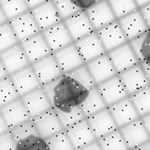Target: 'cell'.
I'll list each match as a JSON object with an SVG mask.
<instances>
[{
  "instance_id": "cell-39",
  "label": "cell",
  "mask_w": 150,
  "mask_h": 150,
  "mask_svg": "<svg viewBox=\"0 0 150 150\" xmlns=\"http://www.w3.org/2000/svg\"><path fill=\"white\" fill-rule=\"evenodd\" d=\"M54 3H55V6H56V9L60 13V16H61L62 21L81 11L71 0H54Z\"/></svg>"
},
{
  "instance_id": "cell-33",
  "label": "cell",
  "mask_w": 150,
  "mask_h": 150,
  "mask_svg": "<svg viewBox=\"0 0 150 150\" xmlns=\"http://www.w3.org/2000/svg\"><path fill=\"white\" fill-rule=\"evenodd\" d=\"M18 43L20 40L15 34L10 22H6V23L0 26V52L16 45Z\"/></svg>"
},
{
  "instance_id": "cell-45",
  "label": "cell",
  "mask_w": 150,
  "mask_h": 150,
  "mask_svg": "<svg viewBox=\"0 0 150 150\" xmlns=\"http://www.w3.org/2000/svg\"><path fill=\"white\" fill-rule=\"evenodd\" d=\"M10 128L7 127V125H6V122H5V120H4V117H3V115H1V112H0V134H3V133H5V132H7Z\"/></svg>"
},
{
  "instance_id": "cell-13",
  "label": "cell",
  "mask_w": 150,
  "mask_h": 150,
  "mask_svg": "<svg viewBox=\"0 0 150 150\" xmlns=\"http://www.w3.org/2000/svg\"><path fill=\"white\" fill-rule=\"evenodd\" d=\"M108 54L111 59L112 64H114L117 73H121V72L126 71L127 69H129V67L139 64V60H138L129 42H127V43L122 44V45L112 49Z\"/></svg>"
},
{
  "instance_id": "cell-20",
  "label": "cell",
  "mask_w": 150,
  "mask_h": 150,
  "mask_svg": "<svg viewBox=\"0 0 150 150\" xmlns=\"http://www.w3.org/2000/svg\"><path fill=\"white\" fill-rule=\"evenodd\" d=\"M74 44H76L77 49L79 50L81 55L86 61V64L96 59V57L101 56L103 54L106 52L96 31L83 37V38L77 40V42H74Z\"/></svg>"
},
{
  "instance_id": "cell-14",
  "label": "cell",
  "mask_w": 150,
  "mask_h": 150,
  "mask_svg": "<svg viewBox=\"0 0 150 150\" xmlns=\"http://www.w3.org/2000/svg\"><path fill=\"white\" fill-rule=\"evenodd\" d=\"M86 65L88 67L89 72H91L92 77L94 78L96 86L101 83V82H105L106 79L118 74L108 52H105L101 56L87 62Z\"/></svg>"
},
{
  "instance_id": "cell-2",
  "label": "cell",
  "mask_w": 150,
  "mask_h": 150,
  "mask_svg": "<svg viewBox=\"0 0 150 150\" xmlns=\"http://www.w3.org/2000/svg\"><path fill=\"white\" fill-rule=\"evenodd\" d=\"M32 120L38 134L45 139L55 136L59 132L65 129L54 109H50L45 112H43V114L33 117Z\"/></svg>"
},
{
  "instance_id": "cell-44",
  "label": "cell",
  "mask_w": 150,
  "mask_h": 150,
  "mask_svg": "<svg viewBox=\"0 0 150 150\" xmlns=\"http://www.w3.org/2000/svg\"><path fill=\"white\" fill-rule=\"evenodd\" d=\"M27 1V4H28V6H29V9H34V7H37V6H39V5H42L43 3H45V1H48V0H26Z\"/></svg>"
},
{
  "instance_id": "cell-7",
  "label": "cell",
  "mask_w": 150,
  "mask_h": 150,
  "mask_svg": "<svg viewBox=\"0 0 150 150\" xmlns=\"http://www.w3.org/2000/svg\"><path fill=\"white\" fill-rule=\"evenodd\" d=\"M9 22H10L13 32L20 42L28 39V38H31V37L42 32L31 10L10 20Z\"/></svg>"
},
{
  "instance_id": "cell-4",
  "label": "cell",
  "mask_w": 150,
  "mask_h": 150,
  "mask_svg": "<svg viewBox=\"0 0 150 150\" xmlns=\"http://www.w3.org/2000/svg\"><path fill=\"white\" fill-rule=\"evenodd\" d=\"M21 100L26 106L28 114L31 115V117H35L43 112H45L50 109H52V105L50 103V99L47 94V92L44 91L43 86L34 89L31 93H28L23 96H21Z\"/></svg>"
},
{
  "instance_id": "cell-48",
  "label": "cell",
  "mask_w": 150,
  "mask_h": 150,
  "mask_svg": "<svg viewBox=\"0 0 150 150\" xmlns=\"http://www.w3.org/2000/svg\"><path fill=\"white\" fill-rule=\"evenodd\" d=\"M132 150H150V140H148V142H145V143L136 146V148L132 149Z\"/></svg>"
},
{
  "instance_id": "cell-11",
  "label": "cell",
  "mask_w": 150,
  "mask_h": 150,
  "mask_svg": "<svg viewBox=\"0 0 150 150\" xmlns=\"http://www.w3.org/2000/svg\"><path fill=\"white\" fill-rule=\"evenodd\" d=\"M118 76L121 78L122 83L126 87L129 95L150 86V82H149L140 64H137V65L129 67V69H127L126 71L118 73Z\"/></svg>"
},
{
  "instance_id": "cell-6",
  "label": "cell",
  "mask_w": 150,
  "mask_h": 150,
  "mask_svg": "<svg viewBox=\"0 0 150 150\" xmlns=\"http://www.w3.org/2000/svg\"><path fill=\"white\" fill-rule=\"evenodd\" d=\"M96 87H98L101 96L104 98L105 103H106L108 108L110 105L122 100V99L127 98V96H129L128 92H127V89L123 86L118 74L106 79L105 82H101V83H99Z\"/></svg>"
},
{
  "instance_id": "cell-28",
  "label": "cell",
  "mask_w": 150,
  "mask_h": 150,
  "mask_svg": "<svg viewBox=\"0 0 150 150\" xmlns=\"http://www.w3.org/2000/svg\"><path fill=\"white\" fill-rule=\"evenodd\" d=\"M103 150H129L120 128L98 139Z\"/></svg>"
},
{
  "instance_id": "cell-12",
  "label": "cell",
  "mask_w": 150,
  "mask_h": 150,
  "mask_svg": "<svg viewBox=\"0 0 150 150\" xmlns=\"http://www.w3.org/2000/svg\"><path fill=\"white\" fill-rule=\"evenodd\" d=\"M96 33H98L106 52H109L112 49H115V48L128 42L121 25H120L118 20H116L115 22H112V23L98 29Z\"/></svg>"
},
{
  "instance_id": "cell-37",
  "label": "cell",
  "mask_w": 150,
  "mask_h": 150,
  "mask_svg": "<svg viewBox=\"0 0 150 150\" xmlns=\"http://www.w3.org/2000/svg\"><path fill=\"white\" fill-rule=\"evenodd\" d=\"M47 140L50 146V150H74L65 129L59 132L55 136L48 138Z\"/></svg>"
},
{
  "instance_id": "cell-8",
  "label": "cell",
  "mask_w": 150,
  "mask_h": 150,
  "mask_svg": "<svg viewBox=\"0 0 150 150\" xmlns=\"http://www.w3.org/2000/svg\"><path fill=\"white\" fill-rule=\"evenodd\" d=\"M109 110H110L118 128H121V127L136 121L137 118L140 117L129 96H127V98L110 105Z\"/></svg>"
},
{
  "instance_id": "cell-1",
  "label": "cell",
  "mask_w": 150,
  "mask_h": 150,
  "mask_svg": "<svg viewBox=\"0 0 150 150\" xmlns=\"http://www.w3.org/2000/svg\"><path fill=\"white\" fill-rule=\"evenodd\" d=\"M43 88L49 96L52 109L59 111L81 108L91 91L70 73H62L59 78L43 86Z\"/></svg>"
},
{
  "instance_id": "cell-27",
  "label": "cell",
  "mask_w": 150,
  "mask_h": 150,
  "mask_svg": "<svg viewBox=\"0 0 150 150\" xmlns=\"http://www.w3.org/2000/svg\"><path fill=\"white\" fill-rule=\"evenodd\" d=\"M81 108H82V111H83V114H84V116L87 118L89 116L96 114V112L106 109L108 105H106V103H105L104 98L101 96L98 87L95 86L94 88H92L91 91H89L88 96L83 101V104L81 105Z\"/></svg>"
},
{
  "instance_id": "cell-18",
  "label": "cell",
  "mask_w": 150,
  "mask_h": 150,
  "mask_svg": "<svg viewBox=\"0 0 150 150\" xmlns=\"http://www.w3.org/2000/svg\"><path fill=\"white\" fill-rule=\"evenodd\" d=\"M118 22H120V25H121L128 42L138 38L139 35L145 33L149 29L139 9L128 13V15H126V16H123L121 18H118Z\"/></svg>"
},
{
  "instance_id": "cell-23",
  "label": "cell",
  "mask_w": 150,
  "mask_h": 150,
  "mask_svg": "<svg viewBox=\"0 0 150 150\" xmlns=\"http://www.w3.org/2000/svg\"><path fill=\"white\" fill-rule=\"evenodd\" d=\"M0 112H1L9 128H13V127H16L32 118L31 115L28 114L23 103H22L21 98L4 105L3 108H0Z\"/></svg>"
},
{
  "instance_id": "cell-50",
  "label": "cell",
  "mask_w": 150,
  "mask_h": 150,
  "mask_svg": "<svg viewBox=\"0 0 150 150\" xmlns=\"http://www.w3.org/2000/svg\"><path fill=\"white\" fill-rule=\"evenodd\" d=\"M136 3H137V5H138V7L140 9L142 6H144V5L149 4V3H150V0H136Z\"/></svg>"
},
{
  "instance_id": "cell-5",
  "label": "cell",
  "mask_w": 150,
  "mask_h": 150,
  "mask_svg": "<svg viewBox=\"0 0 150 150\" xmlns=\"http://www.w3.org/2000/svg\"><path fill=\"white\" fill-rule=\"evenodd\" d=\"M42 33L52 52L74 43L64 21H60L56 25L44 29V31H42Z\"/></svg>"
},
{
  "instance_id": "cell-10",
  "label": "cell",
  "mask_w": 150,
  "mask_h": 150,
  "mask_svg": "<svg viewBox=\"0 0 150 150\" xmlns=\"http://www.w3.org/2000/svg\"><path fill=\"white\" fill-rule=\"evenodd\" d=\"M31 66L33 67V70H34L42 86H45V84L50 83V82L59 78L64 73L62 70L60 69L54 54H50V55L45 56L44 59L39 60V61L32 64Z\"/></svg>"
},
{
  "instance_id": "cell-30",
  "label": "cell",
  "mask_w": 150,
  "mask_h": 150,
  "mask_svg": "<svg viewBox=\"0 0 150 150\" xmlns=\"http://www.w3.org/2000/svg\"><path fill=\"white\" fill-rule=\"evenodd\" d=\"M129 98L132 99L140 117L150 112V86L129 95Z\"/></svg>"
},
{
  "instance_id": "cell-41",
  "label": "cell",
  "mask_w": 150,
  "mask_h": 150,
  "mask_svg": "<svg viewBox=\"0 0 150 150\" xmlns=\"http://www.w3.org/2000/svg\"><path fill=\"white\" fill-rule=\"evenodd\" d=\"M71 1L76 5L81 11H87L88 9H91L92 6L95 4H98L101 0H71Z\"/></svg>"
},
{
  "instance_id": "cell-16",
  "label": "cell",
  "mask_w": 150,
  "mask_h": 150,
  "mask_svg": "<svg viewBox=\"0 0 150 150\" xmlns=\"http://www.w3.org/2000/svg\"><path fill=\"white\" fill-rule=\"evenodd\" d=\"M64 22L67 29H69L73 42H77L83 38V37L95 32V28L92 25L86 11H79L74 13L71 17L64 20Z\"/></svg>"
},
{
  "instance_id": "cell-49",
  "label": "cell",
  "mask_w": 150,
  "mask_h": 150,
  "mask_svg": "<svg viewBox=\"0 0 150 150\" xmlns=\"http://www.w3.org/2000/svg\"><path fill=\"white\" fill-rule=\"evenodd\" d=\"M6 22H9V20H7L6 15L4 13L3 9H1V6H0V26L4 25V23H6Z\"/></svg>"
},
{
  "instance_id": "cell-9",
  "label": "cell",
  "mask_w": 150,
  "mask_h": 150,
  "mask_svg": "<svg viewBox=\"0 0 150 150\" xmlns=\"http://www.w3.org/2000/svg\"><path fill=\"white\" fill-rule=\"evenodd\" d=\"M10 78L12 81L15 88H16L20 98L28 93H31L34 89L42 87L40 82L31 65L10 74Z\"/></svg>"
},
{
  "instance_id": "cell-31",
  "label": "cell",
  "mask_w": 150,
  "mask_h": 150,
  "mask_svg": "<svg viewBox=\"0 0 150 150\" xmlns=\"http://www.w3.org/2000/svg\"><path fill=\"white\" fill-rule=\"evenodd\" d=\"M18 98L20 95L16 91V88H15L10 76L0 81V108H3L4 105L9 104Z\"/></svg>"
},
{
  "instance_id": "cell-3",
  "label": "cell",
  "mask_w": 150,
  "mask_h": 150,
  "mask_svg": "<svg viewBox=\"0 0 150 150\" xmlns=\"http://www.w3.org/2000/svg\"><path fill=\"white\" fill-rule=\"evenodd\" d=\"M20 44H21V47L23 49L25 54L31 65L44 59L45 56L52 54L49 44L47 43L42 32L31 37V38H28V39L20 42Z\"/></svg>"
},
{
  "instance_id": "cell-47",
  "label": "cell",
  "mask_w": 150,
  "mask_h": 150,
  "mask_svg": "<svg viewBox=\"0 0 150 150\" xmlns=\"http://www.w3.org/2000/svg\"><path fill=\"white\" fill-rule=\"evenodd\" d=\"M6 77H9V73H7L5 66H4L3 61H1V59H0V81L6 78Z\"/></svg>"
},
{
  "instance_id": "cell-15",
  "label": "cell",
  "mask_w": 150,
  "mask_h": 150,
  "mask_svg": "<svg viewBox=\"0 0 150 150\" xmlns=\"http://www.w3.org/2000/svg\"><path fill=\"white\" fill-rule=\"evenodd\" d=\"M52 54H54L60 69L62 70L64 73H69L86 64V61L82 57L81 52L74 43L52 52Z\"/></svg>"
},
{
  "instance_id": "cell-38",
  "label": "cell",
  "mask_w": 150,
  "mask_h": 150,
  "mask_svg": "<svg viewBox=\"0 0 150 150\" xmlns=\"http://www.w3.org/2000/svg\"><path fill=\"white\" fill-rule=\"evenodd\" d=\"M69 73L71 74L73 78H76L79 82V83H82L84 87H87L88 89H92V88H94L96 86L95 81L92 77V74H91V72H89V70H88V67H87L86 64L79 66L78 69L69 72Z\"/></svg>"
},
{
  "instance_id": "cell-25",
  "label": "cell",
  "mask_w": 150,
  "mask_h": 150,
  "mask_svg": "<svg viewBox=\"0 0 150 150\" xmlns=\"http://www.w3.org/2000/svg\"><path fill=\"white\" fill-rule=\"evenodd\" d=\"M31 11L40 28V31H44V29L56 25L57 22L62 21L55 6L54 0H48V1L43 3L42 5L32 9Z\"/></svg>"
},
{
  "instance_id": "cell-35",
  "label": "cell",
  "mask_w": 150,
  "mask_h": 150,
  "mask_svg": "<svg viewBox=\"0 0 150 150\" xmlns=\"http://www.w3.org/2000/svg\"><path fill=\"white\" fill-rule=\"evenodd\" d=\"M55 111H56V114H57L65 129L67 127H70V126L86 118L83 111H82V108H74L72 110H67V111H59V110H55Z\"/></svg>"
},
{
  "instance_id": "cell-46",
  "label": "cell",
  "mask_w": 150,
  "mask_h": 150,
  "mask_svg": "<svg viewBox=\"0 0 150 150\" xmlns=\"http://www.w3.org/2000/svg\"><path fill=\"white\" fill-rule=\"evenodd\" d=\"M140 118H142V121H143L146 131H148L149 134H150V112H149V114H146V115H144V116H142Z\"/></svg>"
},
{
  "instance_id": "cell-32",
  "label": "cell",
  "mask_w": 150,
  "mask_h": 150,
  "mask_svg": "<svg viewBox=\"0 0 150 150\" xmlns=\"http://www.w3.org/2000/svg\"><path fill=\"white\" fill-rule=\"evenodd\" d=\"M16 150H50V146L45 138L35 134L18 142Z\"/></svg>"
},
{
  "instance_id": "cell-22",
  "label": "cell",
  "mask_w": 150,
  "mask_h": 150,
  "mask_svg": "<svg viewBox=\"0 0 150 150\" xmlns=\"http://www.w3.org/2000/svg\"><path fill=\"white\" fill-rule=\"evenodd\" d=\"M65 131L67 133V136H69L74 150H77L82 146H86L88 144H91L92 142L96 140L91 126H89V123L87 121V118L82 120V121L74 123L70 127H67Z\"/></svg>"
},
{
  "instance_id": "cell-34",
  "label": "cell",
  "mask_w": 150,
  "mask_h": 150,
  "mask_svg": "<svg viewBox=\"0 0 150 150\" xmlns=\"http://www.w3.org/2000/svg\"><path fill=\"white\" fill-rule=\"evenodd\" d=\"M108 1L111 5V9L115 12L117 20L139 9L136 0H108Z\"/></svg>"
},
{
  "instance_id": "cell-42",
  "label": "cell",
  "mask_w": 150,
  "mask_h": 150,
  "mask_svg": "<svg viewBox=\"0 0 150 150\" xmlns=\"http://www.w3.org/2000/svg\"><path fill=\"white\" fill-rule=\"evenodd\" d=\"M139 10H140L142 15H143V17H144L146 25H148V27L150 29V3L146 4V5H144V6H142Z\"/></svg>"
},
{
  "instance_id": "cell-29",
  "label": "cell",
  "mask_w": 150,
  "mask_h": 150,
  "mask_svg": "<svg viewBox=\"0 0 150 150\" xmlns=\"http://www.w3.org/2000/svg\"><path fill=\"white\" fill-rule=\"evenodd\" d=\"M0 6L9 21L31 10L26 0H0Z\"/></svg>"
},
{
  "instance_id": "cell-19",
  "label": "cell",
  "mask_w": 150,
  "mask_h": 150,
  "mask_svg": "<svg viewBox=\"0 0 150 150\" xmlns=\"http://www.w3.org/2000/svg\"><path fill=\"white\" fill-rule=\"evenodd\" d=\"M0 59H1L9 76L31 65L20 43L0 52Z\"/></svg>"
},
{
  "instance_id": "cell-43",
  "label": "cell",
  "mask_w": 150,
  "mask_h": 150,
  "mask_svg": "<svg viewBox=\"0 0 150 150\" xmlns=\"http://www.w3.org/2000/svg\"><path fill=\"white\" fill-rule=\"evenodd\" d=\"M77 150H103V149H101V146H100V144H99L98 139H96V140L92 142L91 144H88V145H86V146H82V148H79V149H77Z\"/></svg>"
},
{
  "instance_id": "cell-21",
  "label": "cell",
  "mask_w": 150,
  "mask_h": 150,
  "mask_svg": "<svg viewBox=\"0 0 150 150\" xmlns=\"http://www.w3.org/2000/svg\"><path fill=\"white\" fill-rule=\"evenodd\" d=\"M120 131H121L129 150H132L136 146L150 140V134L146 131L145 126H144V123H143V121H142L140 117L137 118L136 121H133L128 125L121 127Z\"/></svg>"
},
{
  "instance_id": "cell-26",
  "label": "cell",
  "mask_w": 150,
  "mask_h": 150,
  "mask_svg": "<svg viewBox=\"0 0 150 150\" xmlns=\"http://www.w3.org/2000/svg\"><path fill=\"white\" fill-rule=\"evenodd\" d=\"M129 43L150 82V29Z\"/></svg>"
},
{
  "instance_id": "cell-36",
  "label": "cell",
  "mask_w": 150,
  "mask_h": 150,
  "mask_svg": "<svg viewBox=\"0 0 150 150\" xmlns=\"http://www.w3.org/2000/svg\"><path fill=\"white\" fill-rule=\"evenodd\" d=\"M10 132H11V134L13 136L15 140H16L17 143L21 140L26 139V138H28V137H31V136L38 134L32 118L28 120V121H26V122H23V123L18 125V126H16V127H13V128H10Z\"/></svg>"
},
{
  "instance_id": "cell-40",
  "label": "cell",
  "mask_w": 150,
  "mask_h": 150,
  "mask_svg": "<svg viewBox=\"0 0 150 150\" xmlns=\"http://www.w3.org/2000/svg\"><path fill=\"white\" fill-rule=\"evenodd\" d=\"M17 142L15 140L10 129L0 134V150H16Z\"/></svg>"
},
{
  "instance_id": "cell-24",
  "label": "cell",
  "mask_w": 150,
  "mask_h": 150,
  "mask_svg": "<svg viewBox=\"0 0 150 150\" xmlns=\"http://www.w3.org/2000/svg\"><path fill=\"white\" fill-rule=\"evenodd\" d=\"M86 12L92 22V25L94 26L95 31H98V29L108 26L117 20L108 0H101L98 4L92 6L91 9H88Z\"/></svg>"
},
{
  "instance_id": "cell-17",
  "label": "cell",
  "mask_w": 150,
  "mask_h": 150,
  "mask_svg": "<svg viewBox=\"0 0 150 150\" xmlns=\"http://www.w3.org/2000/svg\"><path fill=\"white\" fill-rule=\"evenodd\" d=\"M87 121H88L89 126H91V128H92L96 139L106 136V134L114 132L118 128L109 108L87 117Z\"/></svg>"
}]
</instances>
